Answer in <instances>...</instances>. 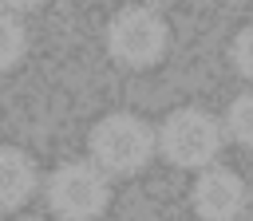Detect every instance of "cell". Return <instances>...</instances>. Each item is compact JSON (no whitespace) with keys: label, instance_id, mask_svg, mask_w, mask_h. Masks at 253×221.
<instances>
[{"label":"cell","instance_id":"6da1fadb","mask_svg":"<svg viewBox=\"0 0 253 221\" xmlns=\"http://www.w3.org/2000/svg\"><path fill=\"white\" fill-rule=\"evenodd\" d=\"M87 146H91V162L107 174V178H130L138 170H146V162L154 158L158 142H154V126L130 110H115V114H103L91 134H87Z\"/></svg>","mask_w":253,"mask_h":221},{"label":"cell","instance_id":"7a4b0ae2","mask_svg":"<svg viewBox=\"0 0 253 221\" xmlns=\"http://www.w3.org/2000/svg\"><path fill=\"white\" fill-rule=\"evenodd\" d=\"M154 142L162 150V158L178 170H202L221 154L225 130L213 114L198 110V107H178L162 118V126L154 130Z\"/></svg>","mask_w":253,"mask_h":221},{"label":"cell","instance_id":"3957f363","mask_svg":"<svg viewBox=\"0 0 253 221\" xmlns=\"http://www.w3.org/2000/svg\"><path fill=\"white\" fill-rule=\"evenodd\" d=\"M103 43H107V55L123 67H154L166 47H170V28L158 12L150 8H119L103 32Z\"/></svg>","mask_w":253,"mask_h":221},{"label":"cell","instance_id":"277c9868","mask_svg":"<svg viewBox=\"0 0 253 221\" xmlns=\"http://www.w3.org/2000/svg\"><path fill=\"white\" fill-rule=\"evenodd\" d=\"M111 201V182L95 162H63L47 178V205L59 221H95Z\"/></svg>","mask_w":253,"mask_h":221},{"label":"cell","instance_id":"5b68a950","mask_svg":"<svg viewBox=\"0 0 253 221\" xmlns=\"http://www.w3.org/2000/svg\"><path fill=\"white\" fill-rule=\"evenodd\" d=\"M194 213L202 221H237L245 209V182L225 166H202L194 189H190Z\"/></svg>","mask_w":253,"mask_h":221},{"label":"cell","instance_id":"8992f818","mask_svg":"<svg viewBox=\"0 0 253 221\" xmlns=\"http://www.w3.org/2000/svg\"><path fill=\"white\" fill-rule=\"evenodd\" d=\"M40 185L36 162L20 146H0V209H20Z\"/></svg>","mask_w":253,"mask_h":221},{"label":"cell","instance_id":"52a82bcc","mask_svg":"<svg viewBox=\"0 0 253 221\" xmlns=\"http://www.w3.org/2000/svg\"><path fill=\"white\" fill-rule=\"evenodd\" d=\"M24 55H28V28L20 24V16L0 12V75L12 71Z\"/></svg>","mask_w":253,"mask_h":221},{"label":"cell","instance_id":"ba28073f","mask_svg":"<svg viewBox=\"0 0 253 221\" xmlns=\"http://www.w3.org/2000/svg\"><path fill=\"white\" fill-rule=\"evenodd\" d=\"M221 130H225V138H233L237 146H249V150H253V91L237 95V99L225 107Z\"/></svg>","mask_w":253,"mask_h":221},{"label":"cell","instance_id":"9c48e42d","mask_svg":"<svg viewBox=\"0 0 253 221\" xmlns=\"http://www.w3.org/2000/svg\"><path fill=\"white\" fill-rule=\"evenodd\" d=\"M229 63L241 79L253 83V24H245L233 39H229Z\"/></svg>","mask_w":253,"mask_h":221},{"label":"cell","instance_id":"30bf717a","mask_svg":"<svg viewBox=\"0 0 253 221\" xmlns=\"http://www.w3.org/2000/svg\"><path fill=\"white\" fill-rule=\"evenodd\" d=\"M43 0H0V8H8V12H32V8H40Z\"/></svg>","mask_w":253,"mask_h":221},{"label":"cell","instance_id":"8fae6325","mask_svg":"<svg viewBox=\"0 0 253 221\" xmlns=\"http://www.w3.org/2000/svg\"><path fill=\"white\" fill-rule=\"evenodd\" d=\"M150 4H170V0H150Z\"/></svg>","mask_w":253,"mask_h":221},{"label":"cell","instance_id":"7c38bea8","mask_svg":"<svg viewBox=\"0 0 253 221\" xmlns=\"http://www.w3.org/2000/svg\"><path fill=\"white\" fill-rule=\"evenodd\" d=\"M20 221H40V217H20Z\"/></svg>","mask_w":253,"mask_h":221},{"label":"cell","instance_id":"4fadbf2b","mask_svg":"<svg viewBox=\"0 0 253 221\" xmlns=\"http://www.w3.org/2000/svg\"><path fill=\"white\" fill-rule=\"evenodd\" d=\"M229 4H241V0H229Z\"/></svg>","mask_w":253,"mask_h":221}]
</instances>
